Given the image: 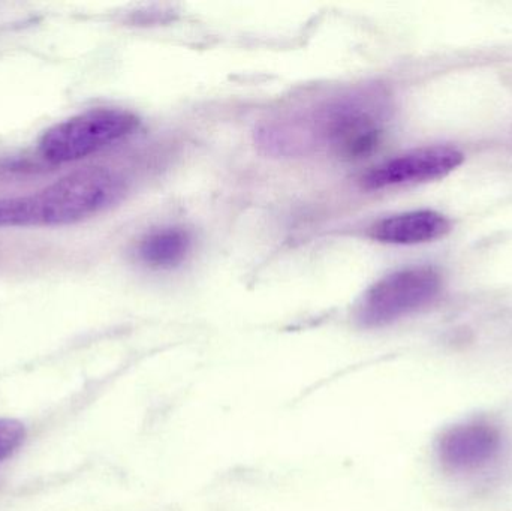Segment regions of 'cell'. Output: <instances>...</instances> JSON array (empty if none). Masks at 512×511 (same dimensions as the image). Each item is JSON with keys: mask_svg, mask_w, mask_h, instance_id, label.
Returning a JSON list of instances; mask_svg holds the SVG:
<instances>
[{"mask_svg": "<svg viewBox=\"0 0 512 511\" xmlns=\"http://www.w3.org/2000/svg\"><path fill=\"white\" fill-rule=\"evenodd\" d=\"M451 222L435 210H415L379 219L369 228V236L387 245H420L447 236Z\"/></svg>", "mask_w": 512, "mask_h": 511, "instance_id": "52a82bcc", "label": "cell"}, {"mask_svg": "<svg viewBox=\"0 0 512 511\" xmlns=\"http://www.w3.org/2000/svg\"><path fill=\"white\" fill-rule=\"evenodd\" d=\"M465 155L456 147L430 146L409 150L387 159L361 177L367 191L432 182L453 173L463 164Z\"/></svg>", "mask_w": 512, "mask_h": 511, "instance_id": "5b68a950", "label": "cell"}, {"mask_svg": "<svg viewBox=\"0 0 512 511\" xmlns=\"http://www.w3.org/2000/svg\"><path fill=\"white\" fill-rule=\"evenodd\" d=\"M126 182L104 167L74 171L41 191L0 198V228L65 227L119 204Z\"/></svg>", "mask_w": 512, "mask_h": 511, "instance_id": "7a4b0ae2", "label": "cell"}, {"mask_svg": "<svg viewBox=\"0 0 512 511\" xmlns=\"http://www.w3.org/2000/svg\"><path fill=\"white\" fill-rule=\"evenodd\" d=\"M388 117L390 102L381 89L355 87L270 120L259 129L258 140L276 155L324 152L352 161L378 149Z\"/></svg>", "mask_w": 512, "mask_h": 511, "instance_id": "6da1fadb", "label": "cell"}, {"mask_svg": "<svg viewBox=\"0 0 512 511\" xmlns=\"http://www.w3.org/2000/svg\"><path fill=\"white\" fill-rule=\"evenodd\" d=\"M441 290V273L435 267H406L373 284L358 303L355 318L367 329L388 326L429 306Z\"/></svg>", "mask_w": 512, "mask_h": 511, "instance_id": "277c9868", "label": "cell"}, {"mask_svg": "<svg viewBox=\"0 0 512 511\" xmlns=\"http://www.w3.org/2000/svg\"><path fill=\"white\" fill-rule=\"evenodd\" d=\"M504 437L501 429L487 420H469L451 426L438 441V458L445 470L454 474H474L501 456Z\"/></svg>", "mask_w": 512, "mask_h": 511, "instance_id": "8992f818", "label": "cell"}, {"mask_svg": "<svg viewBox=\"0 0 512 511\" xmlns=\"http://www.w3.org/2000/svg\"><path fill=\"white\" fill-rule=\"evenodd\" d=\"M138 128L140 119L125 108H90L48 128L39 153L50 164H69L125 140Z\"/></svg>", "mask_w": 512, "mask_h": 511, "instance_id": "3957f363", "label": "cell"}, {"mask_svg": "<svg viewBox=\"0 0 512 511\" xmlns=\"http://www.w3.org/2000/svg\"><path fill=\"white\" fill-rule=\"evenodd\" d=\"M26 428L14 419H0V462L8 459L24 443Z\"/></svg>", "mask_w": 512, "mask_h": 511, "instance_id": "9c48e42d", "label": "cell"}, {"mask_svg": "<svg viewBox=\"0 0 512 511\" xmlns=\"http://www.w3.org/2000/svg\"><path fill=\"white\" fill-rule=\"evenodd\" d=\"M192 248V237L179 227H164L150 231L137 246L141 263L152 269H173L180 266Z\"/></svg>", "mask_w": 512, "mask_h": 511, "instance_id": "ba28073f", "label": "cell"}]
</instances>
